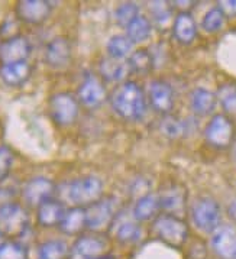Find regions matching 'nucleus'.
Here are the masks:
<instances>
[{
    "instance_id": "obj_1",
    "label": "nucleus",
    "mask_w": 236,
    "mask_h": 259,
    "mask_svg": "<svg viewBox=\"0 0 236 259\" xmlns=\"http://www.w3.org/2000/svg\"><path fill=\"white\" fill-rule=\"evenodd\" d=\"M113 110L126 120H139L146 113V100L142 89L134 81L119 85L110 99Z\"/></svg>"
},
{
    "instance_id": "obj_2",
    "label": "nucleus",
    "mask_w": 236,
    "mask_h": 259,
    "mask_svg": "<svg viewBox=\"0 0 236 259\" xmlns=\"http://www.w3.org/2000/svg\"><path fill=\"white\" fill-rule=\"evenodd\" d=\"M103 194V183L94 176H86L75 178L65 186L64 197L75 207H89L99 201Z\"/></svg>"
},
{
    "instance_id": "obj_3",
    "label": "nucleus",
    "mask_w": 236,
    "mask_h": 259,
    "mask_svg": "<svg viewBox=\"0 0 236 259\" xmlns=\"http://www.w3.org/2000/svg\"><path fill=\"white\" fill-rule=\"evenodd\" d=\"M191 219L195 228L205 233H213L220 226V206L212 197H199L191 207Z\"/></svg>"
},
{
    "instance_id": "obj_4",
    "label": "nucleus",
    "mask_w": 236,
    "mask_h": 259,
    "mask_svg": "<svg viewBox=\"0 0 236 259\" xmlns=\"http://www.w3.org/2000/svg\"><path fill=\"white\" fill-rule=\"evenodd\" d=\"M154 232L158 239H161L163 242L173 248L183 246L188 238L187 225L178 216H174V214L158 216L154 223Z\"/></svg>"
},
{
    "instance_id": "obj_5",
    "label": "nucleus",
    "mask_w": 236,
    "mask_h": 259,
    "mask_svg": "<svg viewBox=\"0 0 236 259\" xmlns=\"http://www.w3.org/2000/svg\"><path fill=\"white\" fill-rule=\"evenodd\" d=\"M235 138V126L226 114H215L205 129L206 142L217 149L229 148Z\"/></svg>"
},
{
    "instance_id": "obj_6",
    "label": "nucleus",
    "mask_w": 236,
    "mask_h": 259,
    "mask_svg": "<svg viewBox=\"0 0 236 259\" xmlns=\"http://www.w3.org/2000/svg\"><path fill=\"white\" fill-rule=\"evenodd\" d=\"M29 229V216L21 204L12 201L0 208V232L8 236H21Z\"/></svg>"
},
{
    "instance_id": "obj_7",
    "label": "nucleus",
    "mask_w": 236,
    "mask_h": 259,
    "mask_svg": "<svg viewBox=\"0 0 236 259\" xmlns=\"http://www.w3.org/2000/svg\"><path fill=\"white\" fill-rule=\"evenodd\" d=\"M78 100L70 93H57L50 99L52 120L60 126H70L78 117Z\"/></svg>"
},
{
    "instance_id": "obj_8",
    "label": "nucleus",
    "mask_w": 236,
    "mask_h": 259,
    "mask_svg": "<svg viewBox=\"0 0 236 259\" xmlns=\"http://www.w3.org/2000/svg\"><path fill=\"white\" fill-rule=\"evenodd\" d=\"M116 200L113 197L100 198L86 208L87 228L90 230H103L113 223L116 213Z\"/></svg>"
},
{
    "instance_id": "obj_9",
    "label": "nucleus",
    "mask_w": 236,
    "mask_h": 259,
    "mask_svg": "<svg viewBox=\"0 0 236 259\" xmlns=\"http://www.w3.org/2000/svg\"><path fill=\"white\" fill-rule=\"evenodd\" d=\"M16 18L29 25L45 22L52 12V6L47 0H21L16 3Z\"/></svg>"
},
{
    "instance_id": "obj_10",
    "label": "nucleus",
    "mask_w": 236,
    "mask_h": 259,
    "mask_svg": "<svg viewBox=\"0 0 236 259\" xmlns=\"http://www.w3.org/2000/svg\"><path fill=\"white\" fill-rule=\"evenodd\" d=\"M54 191H55V186L51 180L45 177H35L23 186L22 196L28 206L40 207L42 203L52 198Z\"/></svg>"
},
{
    "instance_id": "obj_11",
    "label": "nucleus",
    "mask_w": 236,
    "mask_h": 259,
    "mask_svg": "<svg viewBox=\"0 0 236 259\" xmlns=\"http://www.w3.org/2000/svg\"><path fill=\"white\" fill-rule=\"evenodd\" d=\"M29 55H31V44L22 35L5 39L0 45L2 65L26 61Z\"/></svg>"
},
{
    "instance_id": "obj_12",
    "label": "nucleus",
    "mask_w": 236,
    "mask_h": 259,
    "mask_svg": "<svg viewBox=\"0 0 236 259\" xmlns=\"http://www.w3.org/2000/svg\"><path fill=\"white\" fill-rule=\"evenodd\" d=\"M149 103L155 112L168 114L174 107V92L171 85L163 80H154L149 83L148 89Z\"/></svg>"
},
{
    "instance_id": "obj_13",
    "label": "nucleus",
    "mask_w": 236,
    "mask_h": 259,
    "mask_svg": "<svg viewBox=\"0 0 236 259\" xmlns=\"http://www.w3.org/2000/svg\"><path fill=\"white\" fill-rule=\"evenodd\" d=\"M212 249L220 259H236V229L219 226L212 235Z\"/></svg>"
},
{
    "instance_id": "obj_14",
    "label": "nucleus",
    "mask_w": 236,
    "mask_h": 259,
    "mask_svg": "<svg viewBox=\"0 0 236 259\" xmlns=\"http://www.w3.org/2000/svg\"><path fill=\"white\" fill-rule=\"evenodd\" d=\"M71 60V45L64 36L54 38L45 48V61L52 68H62Z\"/></svg>"
},
{
    "instance_id": "obj_15",
    "label": "nucleus",
    "mask_w": 236,
    "mask_h": 259,
    "mask_svg": "<svg viewBox=\"0 0 236 259\" xmlns=\"http://www.w3.org/2000/svg\"><path fill=\"white\" fill-rule=\"evenodd\" d=\"M78 100L86 107H97L106 100V89L94 75H87L78 89Z\"/></svg>"
},
{
    "instance_id": "obj_16",
    "label": "nucleus",
    "mask_w": 236,
    "mask_h": 259,
    "mask_svg": "<svg viewBox=\"0 0 236 259\" xmlns=\"http://www.w3.org/2000/svg\"><path fill=\"white\" fill-rule=\"evenodd\" d=\"M106 248L104 240L96 236H83L77 239L68 253V259H96L103 255Z\"/></svg>"
},
{
    "instance_id": "obj_17",
    "label": "nucleus",
    "mask_w": 236,
    "mask_h": 259,
    "mask_svg": "<svg viewBox=\"0 0 236 259\" xmlns=\"http://www.w3.org/2000/svg\"><path fill=\"white\" fill-rule=\"evenodd\" d=\"M158 197H160V206H161V208H164L165 211H168L167 214L177 216L178 213H181L184 210L187 193H185V190L181 186L171 184V186L164 188L163 193L158 194Z\"/></svg>"
},
{
    "instance_id": "obj_18",
    "label": "nucleus",
    "mask_w": 236,
    "mask_h": 259,
    "mask_svg": "<svg viewBox=\"0 0 236 259\" xmlns=\"http://www.w3.org/2000/svg\"><path fill=\"white\" fill-rule=\"evenodd\" d=\"M32 68L28 61L0 65V80L9 87H19L31 77Z\"/></svg>"
},
{
    "instance_id": "obj_19",
    "label": "nucleus",
    "mask_w": 236,
    "mask_h": 259,
    "mask_svg": "<svg viewBox=\"0 0 236 259\" xmlns=\"http://www.w3.org/2000/svg\"><path fill=\"white\" fill-rule=\"evenodd\" d=\"M67 210L61 201L50 198L38 207V223L44 228L60 226Z\"/></svg>"
},
{
    "instance_id": "obj_20",
    "label": "nucleus",
    "mask_w": 236,
    "mask_h": 259,
    "mask_svg": "<svg viewBox=\"0 0 236 259\" xmlns=\"http://www.w3.org/2000/svg\"><path fill=\"white\" fill-rule=\"evenodd\" d=\"M173 32L175 39L184 45H188L194 41L197 36V26L193 15L190 12H180L173 25Z\"/></svg>"
},
{
    "instance_id": "obj_21",
    "label": "nucleus",
    "mask_w": 236,
    "mask_h": 259,
    "mask_svg": "<svg viewBox=\"0 0 236 259\" xmlns=\"http://www.w3.org/2000/svg\"><path fill=\"white\" fill-rule=\"evenodd\" d=\"M216 103H217V97L213 92L203 89V87H197L191 92L190 96V106L193 113L197 116H207V114L213 113Z\"/></svg>"
},
{
    "instance_id": "obj_22",
    "label": "nucleus",
    "mask_w": 236,
    "mask_h": 259,
    "mask_svg": "<svg viewBox=\"0 0 236 259\" xmlns=\"http://www.w3.org/2000/svg\"><path fill=\"white\" fill-rule=\"evenodd\" d=\"M161 206H160L158 194L148 193L136 200L134 210H132V218L138 222H146V220L155 218Z\"/></svg>"
},
{
    "instance_id": "obj_23",
    "label": "nucleus",
    "mask_w": 236,
    "mask_h": 259,
    "mask_svg": "<svg viewBox=\"0 0 236 259\" xmlns=\"http://www.w3.org/2000/svg\"><path fill=\"white\" fill-rule=\"evenodd\" d=\"M86 228H87V220H86L84 207H72L67 210L65 216L60 223V229L65 235H77Z\"/></svg>"
},
{
    "instance_id": "obj_24",
    "label": "nucleus",
    "mask_w": 236,
    "mask_h": 259,
    "mask_svg": "<svg viewBox=\"0 0 236 259\" xmlns=\"http://www.w3.org/2000/svg\"><path fill=\"white\" fill-rule=\"evenodd\" d=\"M99 71L104 80L107 81H122L128 74L131 73L129 64L113 58H104L99 65Z\"/></svg>"
},
{
    "instance_id": "obj_25",
    "label": "nucleus",
    "mask_w": 236,
    "mask_h": 259,
    "mask_svg": "<svg viewBox=\"0 0 236 259\" xmlns=\"http://www.w3.org/2000/svg\"><path fill=\"white\" fill-rule=\"evenodd\" d=\"M134 44L125 35H114L107 42V54L113 60L124 61L125 58L131 57Z\"/></svg>"
},
{
    "instance_id": "obj_26",
    "label": "nucleus",
    "mask_w": 236,
    "mask_h": 259,
    "mask_svg": "<svg viewBox=\"0 0 236 259\" xmlns=\"http://www.w3.org/2000/svg\"><path fill=\"white\" fill-rule=\"evenodd\" d=\"M152 25L144 16H138L128 28H126V36L131 39L132 44H141L146 41L151 36Z\"/></svg>"
},
{
    "instance_id": "obj_27",
    "label": "nucleus",
    "mask_w": 236,
    "mask_h": 259,
    "mask_svg": "<svg viewBox=\"0 0 236 259\" xmlns=\"http://www.w3.org/2000/svg\"><path fill=\"white\" fill-rule=\"evenodd\" d=\"M70 250L64 240H48L44 242L40 249H38V256L40 259H64L68 256Z\"/></svg>"
},
{
    "instance_id": "obj_28",
    "label": "nucleus",
    "mask_w": 236,
    "mask_h": 259,
    "mask_svg": "<svg viewBox=\"0 0 236 259\" xmlns=\"http://www.w3.org/2000/svg\"><path fill=\"white\" fill-rule=\"evenodd\" d=\"M128 64H129L131 71L139 74V75H145V74H148L152 70L154 60H152L151 54L146 50H139V51H135L129 57V62Z\"/></svg>"
},
{
    "instance_id": "obj_29",
    "label": "nucleus",
    "mask_w": 236,
    "mask_h": 259,
    "mask_svg": "<svg viewBox=\"0 0 236 259\" xmlns=\"http://www.w3.org/2000/svg\"><path fill=\"white\" fill-rule=\"evenodd\" d=\"M216 97L226 113L236 114V84H222L216 93Z\"/></svg>"
},
{
    "instance_id": "obj_30",
    "label": "nucleus",
    "mask_w": 236,
    "mask_h": 259,
    "mask_svg": "<svg viewBox=\"0 0 236 259\" xmlns=\"http://www.w3.org/2000/svg\"><path fill=\"white\" fill-rule=\"evenodd\" d=\"M116 236L124 243H132L141 239V228L134 220L119 222V225L116 226Z\"/></svg>"
},
{
    "instance_id": "obj_31",
    "label": "nucleus",
    "mask_w": 236,
    "mask_h": 259,
    "mask_svg": "<svg viewBox=\"0 0 236 259\" xmlns=\"http://www.w3.org/2000/svg\"><path fill=\"white\" fill-rule=\"evenodd\" d=\"M225 21V13L220 11L219 8H213L205 15V18L202 21V26L207 33H215V32H219L223 28Z\"/></svg>"
},
{
    "instance_id": "obj_32",
    "label": "nucleus",
    "mask_w": 236,
    "mask_h": 259,
    "mask_svg": "<svg viewBox=\"0 0 236 259\" xmlns=\"http://www.w3.org/2000/svg\"><path fill=\"white\" fill-rule=\"evenodd\" d=\"M185 129H187L185 122H183L178 117H174V116H168V114L165 116L163 123H161V132L171 139H177V138L184 135Z\"/></svg>"
},
{
    "instance_id": "obj_33",
    "label": "nucleus",
    "mask_w": 236,
    "mask_h": 259,
    "mask_svg": "<svg viewBox=\"0 0 236 259\" xmlns=\"http://www.w3.org/2000/svg\"><path fill=\"white\" fill-rule=\"evenodd\" d=\"M139 16V8L136 3H122L119 5V8L114 12V18H116V22L121 25V26H129L132 22Z\"/></svg>"
},
{
    "instance_id": "obj_34",
    "label": "nucleus",
    "mask_w": 236,
    "mask_h": 259,
    "mask_svg": "<svg viewBox=\"0 0 236 259\" xmlns=\"http://www.w3.org/2000/svg\"><path fill=\"white\" fill-rule=\"evenodd\" d=\"M0 259H28V250L19 242L8 240L0 246Z\"/></svg>"
},
{
    "instance_id": "obj_35",
    "label": "nucleus",
    "mask_w": 236,
    "mask_h": 259,
    "mask_svg": "<svg viewBox=\"0 0 236 259\" xmlns=\"http://www.w3.org/2000/svg\"><path fill=\"white\" fill-rule=\"evenodd\" d=\"M13 164V152L9 146H0V181H3L9 176Z\"/></svg>"
},
{
    "instance_id": "obj_36",
    "label": "nucleus",
    "mask_w": 236,
    "mask_h": 259,
    "mask_svg": "<svg viewBox=\"0 0 236 259\" xmlns=\"http://www.w3.org/2000/svg\"><path fill=\"white\" fill-rule=\"evenodd\" d=\"M152 16L158 25H165L171 18V8L167 6L168 3L165 2H152Z\"/></svg>"
},
{
    "instance_id": "obj_37",
    "label": "nucleus",
    "mask_w": 236,
    "mask_h": 259,
    "mask_svg": "<svg viewBox=\"0 0 236 259\" xmlns=\"http://www.w3.org/2000/svg\"><path fill=\"white\" fill-rule=\"evenodd\" d=\"M219 9L225 13V16H236V0L219 2Z\"/></svg>"
},
{
    "instance_id": "obj_38",
    "label": "nucleus",
    "mask_w": 236,
    "mask_h": 259,
    "mask_svg": "<svg viewBox=\"0 0 236 259\" xmlns=\"http://www.w3.org/2000/svg\"><path fill=\"white\" fill-rule=\"evenodd\" d=\"M13 201V193L9 188H0V208Z\"/></svg>"
},
{
    "instance_id": "obj_39",
    "label": "nucleus",
    "mask_w": 236,
    "mask_h": 259,
    "mask_svg": "<svg viewBox=\"0 0 236 259\" xmlns=\"http://www.w3.org/2000/svg\"><path fill=\"white\" fill-rule=\"evenodd\" d=\"M227 213H229V218L232 219L236 223V198H233V200L230 201V204H229V207H227Z\"/></svg>"
},
{
    "instance_id": "obj_40",
    "label": "nucleus",
    "mask_w": 236,
    "mask_h": 259,
    "mask_svg": "<svg viewBox=\"0 0 236 259\" xmlns=\"http://www.w3.org/2000/svg\"><path fill=\"white\" fill-rule=\"evenodd\" d=\"M96 259H114L112 255H100V256H97Z\"/></svg>"
},
{
    "instance_id": "obj_41",
    "label": "nucleus",
    "mask_w": 236,
    "mask_h": 259,
    "mask_svg": "<svg viewBox=\"0 0 236 259\" xmlns=\"http://www.w3.org/2000/svg\"><path fill=\"white\" fill-rule=\"evenodd\" d=\"M5 235H3V233H2V232H0V246H2V243H3V242H5Z\"/></svg>"
},
{
    "instance_id": "obj_42",
    "label": "nucleus",
    "mask_w": 236,
    "mask_h": 259,
    "mask_svg": "<svg viewBox=\"0 0 236 259\" xmlns=\"http://www.w3.org/2000/svg\"><path fill=\"white\" fill-rule=\"evenodd\" d=\"M0 38H2V36H0ZM0 45H2V42H0Z\"/></svg>"
}]
</instances>
